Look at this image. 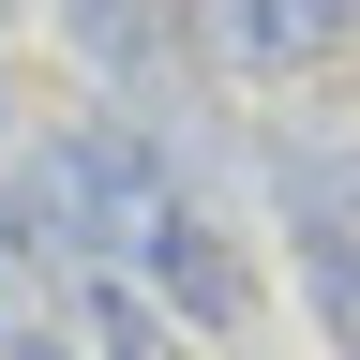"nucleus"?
Returning a JSON list of instances; mask_svg holds the SVG:
<instances>
[{
    "label": "nucleus",
    "instance_id": "f257e3e1",
    "mask_svg": "<svg viewBox=\"0 0 360 360\" xmlns=\"http://www.w3.org/2000/svg\"><path fill=\"white\" fill-rule=\"evenodd\" d=\"M30 210L60 225V255H105V240H150L180 195H165V150H150V135H60V150L30 165Z\"/></svg>",
    "mask_w": 360,
    "mask_h": 360
},
{
    "label": "nucleus",
    "instance_id": "f03ea898",
    "mask_svg": "<svg viewBox=\"0 0 360 360\" xmlns=\"http://www.w3.org/2000/svg\"><path fill=\"white\" fill-rule=\"evenodd\" d=\"M135 255H150L165 315H195V330H240V300H255V285H240V240H225L210 210H165V225H150Z\"/></svg>",
    "mask_w": 360,
    "mask_h": 360
},
{
    "label": "nucleus",
    "instance_id": "7ed1b4c3",
    "mask_svg": "<svg viewBox=\"0 0 360 360\" xmlns=\"http://www.w3.org/2000/svg\"><path fill=\"white\" fill-rule=\"evenodd\" d=\"M60 360H165V315L135 285H105V270H75L60 285Z\"/></svg>",
    "mask_w": 360,
    "mask_h": 360
},
{
    "label": "nucleus",
    "instance_id": "20e7f679",
    "mask_svg": "<svg viewBox=\"0 0 360 360\" xmlns=\"http://www.w3.org/2000/svg\"><path fill=\"white\" fill-rule=\"evenodd\" d=\"M225 45L285 75V60H330V45H345V15H285V0H255V15H225Z\"/></svg>",
    "mask_w": 360,
    "mask_h": 360
},
{
    "label": "nucleus",
    "instance_id": "39448f33",
    "mask_svg": "<svg viewBox=\"0 0 360 360\" xmlns=\"http://www.w3.org/2000/svg\"><path fill=\"white\" fill-rule=\"evenodd\" d=\"M300 270H315V315H330V345L360 360V240H300Z\"/></svg>",
    "mask_w": 360,
    "mask_h": 360
},
{
    "label": "nucleus",
    "instance_id": "423d86ee",
    "mask_svg": "<svg viewBox=\"0 0 360 360\" xmlns=\"http://www.w3.org/2000/svg\"><path fill=\"white\" fill-rule=\"evenodd\" d=\"M75 45H105V60H150V45H180L165 15H75Z\"/></svg>",
    "mask_w": 360,
    "mask_h": 360
},
{
    "label": "nucleus",
    "instance_id": "0eeeda50",
    "mask_svg": "<svg viewBox=\"0 0 360 360\" xmlns=\"http://www.w3.org/2000/svg\"><path fill=\"white\" fill-rule=\"evenodd\" d=\"M15 300H30V270H15V240H0V330H15Z\"/></svg>",
    "mask_w": 360,
    "mask_h": 360
}]
</instances>
